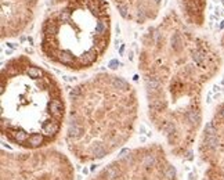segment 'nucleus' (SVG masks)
Segmentation results:
<instances>
[{
	"label": "nucleus",
	"instance_id": "obj_4",
	"mask_svg": "<svg viewBox=\"0 0 224 180\" xmlns=\"http://www.w3.org/2000/svg\"><path fill=\"white\" fill-rule=\"evenodd\" d=\"M1 100V128L8 140L17 133H24L28 141L36 134L51 140L61 129V89L26 57H15L3 67Z\"/></svg>",
	"mask_w": 224,
	"mask_h": 180
},
{
	"label": "nucleus",
	"instance_id": "obj_10",
	"mask_svg": "<svg viewBox=\"0 0 224 180\" xmlns=\"http://www.w3.org/2000/svg\"><path fill=\"white\" fill-rule=\"evenodd\" d=\"M129 152H130V150H123V151H120V154L118 155V159H123L125 158V157H127V155H129Z\"/></svg>",
	"mask_w": 224,
	"mask_h": 180
},
{
	"label": "nucleus",
	"instance_id": "obj_6",
	"mask_svg": "<svg viewBox=\"0 0 224 180\" xmlns=\"http://www.w3.org/2000/svg\"><path fill=\"white\" fill-rule=\"evenodd\" d=\"M111 3L126 21L137 25L154 22L162 8V0H111Z\"/></svg>",
	"mask_w": 224,
	"mask_h": 180
},
{
	"label": "nucleus",
	"instance_id": "obj_2",
	"mask_svg": "<svg viewBox=\"0 0 224 180\" xmlns=\"http://www.w3.org/2000/svg\"><path fill=\"white\" fill-rule=\"evenodd\" d=\"M68 141L79 152L90 155L96 147L107 151L130 136L137 101L133 87L120 76L98 75L71 92Z\"/></svg>",
	"mask_w": 224,
	"mask_h": 180
},
{
	"label": "nucleus",
	"instance_id": "obj_11",
	"mask_svg": "<svg viewBox=\"0 0 224 180\" xmlns=\"http://www.w3.org/2000/svg\"><path fill=\"white\" fill-rule=\"evenodd\" d=\"M223 43H224V39H223Z\"/></svg>",
	"mask_w": 224,
	"mask_h": 180
},
{
	"label": "nucleus",
	"instance_id": "obj_1",
	"mask_svg": "<svg viewBox=\"0 0 224 180\" xmlns=\"http://www.w3.org/2000/svg\"><path fill=\"white\" fill-rule=\"evenodd\" d=\"M140 68L152 122L170 146L184 150L201 123L199 87L216 69L212 47L170 10L145 31Z\"/></svg>",
	"mask_w": 224,
	"mask_h": 180
},
{
	"label": "nucleus",
	"instance_id": "obj_3",
	"mask_svg": "<svg viewBox=\"0 0 224 180\" xmlns=\"http://www.w3.org/2000/svg\"><path fill=\"white\" fill-rule=\"evenodd\" d=\"M111 31L107 0H50L40 26V49L66 68H89L107 51Z\"/></svg>",
	"mask_w": 224,
	"mask_h": 180
},
{
	"label": "nucleus",
	"instance_id": "obj_8",
	"mask_svg": "<svg viewBox=\"0 0 224 180\" xmlns=\"http://www.w3.org/2000/svg\"><path fill=\"white\" fill-rule=\"evenodd\" d=\"M119 166H115V165H111L108 166V168H105V175L109 177V179H115V177H118V175H119Z\"/></svg>",
	"mask_w": 224,
	"mask_h": 180
},
{
	"label": "nucleus",
	"instance_id": "obj_5",
	"mask_svg": "<svg viewBox=\"0 0 224 180\" xmlns=\"http://www.w3.org/2000/svg\"><path fill=\"white\" fill-rule=\"evenodd\" d=\"M40 0H1L0 33L1 39L22 35L35 20Z\"/></svg>",
	"mask_w": 224,
	"mask_h": 180
},
{
	"label": "nucleus",
	"instance_id": "obj_7",
	"mask_svg": "<svg viewBox=\"0 0 224 180\" xmlns=\"http://www.w3.org/2000/svg\"><path fill=\"white\" fill-rule=\"evenodd\" d=\"M181 11V18L192 26L202 25L205 20L206 0H176Z\"/></svg>",
	"mask_w": 224,
	"mask_h": 180
},
{
	"label": "nucleus",
	"instance_id": "obj_9",
	"mask_svg": "<svg viewBox=\"0 0 224 180\" xmlns=\"http://www.w3.org/2000/svg\"><path fill=\"white\" fill-rule=\"evenodd\" d=\"M174 175H176V169H174V166L169 165L166 168V170H165V176H166L167 179H173Z\"/></svg>",
	"mask_w": 224,
	"mask_h": 180
}]
</instances>
